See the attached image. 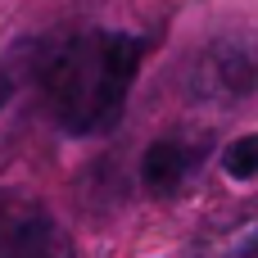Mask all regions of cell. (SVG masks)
Wrapping results in <instances>:
<instances>
[{
  "mask_svg": "<svg viewBox=\"0 0 258 258\" xmlns=\"http://www.w3.org/2000/svg\"><path fill=\"white\" fill-rule=\"evenodd\" d=\"M190 91L209 104H240L258 91V41L245 32L218 36L204 45L190 73Z\"/></svg>",
  "mask_w": 258,
  "mask_h": 258,
  "instance_id": "obj_2",
  "label": "cell"
},
{
  "mask_svg": "<svg viewBox=\"0 0 258 258\" xmlns=\"http://www.w3.org/2000/svg\"><path fill=\"white\" fill-rule=\"evenodd\" d=\"M236 254H240V258H258V231L245 240V245H236Z\"/></svg>",
  "mask_w": 258,
  "mask_h": 258,
  "instance_id": "obj_6",
  "label": "cell"
},
{
  "mask_svg": "<svg viewBox=\"0 0 258 258\" xmlns=\"http://www.w3.org/2000/svg\"><path fill=\"white\" fill-rule=\"evenodd\" d=\"M141 68V41L127 32H77L41 63V91L54 122L73 136L109 132L122 118Z\"/></svg>",
  "mask_w": 258,
  "mask_h": 258,
  "instance_id": "obj_1",
  "label": "cell"
},
{
  "mask_svg": "<svg viewBox=\"0 0 258 258\" xmlns=\"http://www.w3.org/2000/svg\"><path fill=\"white\" fill-rule=\"evenodd\" d=\"M195 163H200L195 141H186V136H163V141H154V145L145 150V159H141V181H145V190H154V195H177V190L186 186V177L195 172Z\"/></svg>",
  "mask_w": 258,
  "mask_h": 258,
  "instance_id": "obj_4",
  "label": "cell"
},
{
  "mask_svg": "<svg viewBox=\"0 0 258 258\" xmlns=\"http://www.w3.org/2000/svg\"><path fill=\"white\" fill-rule=\"evenodd\" d=\"M5 100H9V73L0 68V109H5Z\"/></svg>",
  "mask_w": 258,
  "mask_h": 258,
  "instance_id": "obj_7",
  "label": "cell"
},
{
  "mask_svg": "<svg viewBox=\"0 0 258 258\" xmlns=\"http://www.w3.org/2000/svg\"><path fill=\"white\" fill-rule=\"evenodd\" d=\"M222 172L231 181H254L258 177V132L236 136L231 145H222Z\"/></svg>",
  "mask_w": 258,
  "mask_h": 258,
  "instance_id": "obj_5",
  "label": "cell"
},
{
  "mask_svg": "<svg viewBox=\"0 0 258 258\" xmlns=\"http://www.w3.org/2000/svg\"><path fill=\"white\" fill-rule=\"evenodd\" d=\"M0 258H73V240L41 200L0 190Z\"/></svg>",
  "mask_w": 258,
  "mask_h": 258,
  "instance_id": "obj_3",
  "label": "cell"
}]
</instances>
